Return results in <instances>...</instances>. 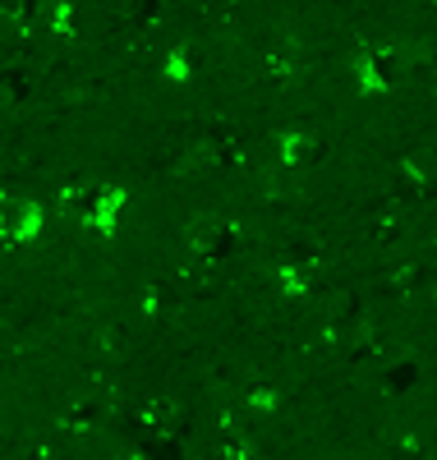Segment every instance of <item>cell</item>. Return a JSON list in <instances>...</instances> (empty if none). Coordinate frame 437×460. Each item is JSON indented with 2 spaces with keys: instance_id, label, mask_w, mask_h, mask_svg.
Listing matches in <instances>:
<instances>
[{
  "instance_id": "obj_1",
  "label": "cell",
  "mask_w": 437,
  "mask_h": 460,
  "mask_svg": "<svg viewBox=\"0 0 437 460\" xmlns=\"http://www.w3.org/2000/svg\"><path fill=\"white\" fill-rule=\"evenodd\" d=\"M125 199H129V194H125L120 184H106L102 194H97V203H93V226L102 230V235H111V230H115V217H120Z\"/></svg>"
},
{
  "instance_id": "obj_2",
  "label": "cell",
  "mask_w": 437,
  "mask_h": 460,
  "mask_svg": "<svg viewBox=\"0 0 437 460\" xmlns=\"http://www.w3.org/2000/svg\"><path fill=\"white\" fill-rule=\"evenodd\" d=\"M313 157H317V138H313V134H286V138H281V162H286L290 171H304Z\"/></svg>"
},
{
  "instance_id": "obj_3",
  "label": "cell",
  "mask_w": 437,
  "mask_h": 460,
  "mask_svg": "<svg viewBox=\"0 0 437 460\" xmlns=\"http://www.w3.org/2000/svg\"><path fill=\"white\" fill-rule=\"evenodd\" d=\"M245 405H249L254 414H276V410H281V392L267 387V382H258V387H249Z\"/></svg>"
},
{
  "instance_id": "obj_4",
  "label": "cell",
  "mask_w": 437,
  "mask_h": 460,
  "mask_svg": "<svg viewBox=\"0 0 437 460\" xmlns=\"http://www.w3.org/2000/svg\"><path fill=\"white\" fill-rule=\"evenodd\" d=\"M281 290H286V295H295V299H304V295H308V272H304V267H295V262H286V267H281Z\"/></svg>"
},
{
  "instance_id": "obj_5",
  "label": "cell",
  "mask_w": 437,
  "mask_h": 460,
  "mask_svg": "<svg viewBox=\"0 0 437 460\" xmlns=\"http://www.w3.org/2000/svg\"><path fill=\"white\" fill-rule=\"evenodd\" d=\"M19 10H23V0H5V14L10 19H19Z\"/></svg>"
}]
</instances>
